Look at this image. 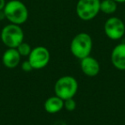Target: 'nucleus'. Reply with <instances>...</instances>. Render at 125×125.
<instances>
[{
  "instance_id": "5",
  "label": "nucleus",
  "mask_w": 125,
  "mask_h": 125,
  "mask_svg": "<svg viewBox=\"0 0 125 125\" xmlns=\"http://www.w3.org/2000/svg\"><path fill=\"white\" fill-rule=\"evenodd\" d=\"M75 11L81 20L91 21L100 11V0H78Z\"/></svg>"
},
{
  "instance_id": "14",
  "label": "nucleus",
  "mask_w": 125,
  "mask_h": 125,
  "mask_svg": "<svg viewBox=\"0 0 125 125\" xmlns=\"http://www.w3.org/2000/svg\"><path fill=\"white\" fill-rule=\"evenodd\" d=\"M63 108L67 110L68 111H73L76 108V102L75 100L71 98V99H67L63 100Z\"/></svg>"
},
{
  "instance_id": "9",
  "label": "nucleus",
  "mask_w": 125,
  "mask_h": 125,
  "mask_svg": "<svg viewBox=\"0 0 125 125\" xmlns=\"http://www.w3.org/2000/svg\"><path fill=\"white\" fill-rule=\"evenodd\" d=\"M81 69L86 75L90 77L96 76L100 71L99 62L91 56L84 57L81 60Z\"/></svg>"
},
{
  "instance_id": "11",
  "label": "nucleus",
  "mask_w": 125,
  "mask_h": 125,
  "mask_svg": "<svg viewBox=\"0 0 125 125\" xmlns=\"http://www.w3.org/2000/svg\"><path fill=\"white\" fill-rule=\"evenodd\" d=\"M44 108L45 111L50 114H55L62 111L63 108V100L57 97V95L52 96L45 100L44 104Z\"/></svg>"
},
{
  "instance_id": "18",
  "label": "nucleus",
  "mask_w": 125,
  "mask_h": 125,
  "mask_svg": "<svg viewBox=\"0 0 125 125\" xmlns=\"http://www.w3.org/2000/svg\"><path fill=\"white\" fill-rule=\"evenodd\" d=\"M114 1L117 3V4H123V3H125V0H114Z\"/></svg>"
},
{
  "instance_id": "1",
  "label": "nucleus",
  "mask_w": 125,
  "mask_h": 125,
  "mask_svg": "<svg viewBox=\"0 0 125 125\" xmlns=\"http://www.w3.org/2000/svg\"><path fill=\"white\" fill-rule=\"evenodd\" d=\"M4 12L5 18L10 23L22 25L28 19V10L20 0H10L6 3Z\"/></svg>"
},
{
  "instance_id": "3",
  "label": "nucleus",
  "mask_w": 125,
  "mask_h": 125,
  "mask_svg": "<svg viewBox=\"0 0 125 125\" xmlns=\"http://www.w3.org/2000/svg\"><path fill=\"white\" fill-rule=\"evenodd\" d=\"M78 91V82L75 77L71 75L62 76L56 82L54 86L55 95L65 100L74 98Z\"/></svg>"
},
{
  "instance_id": "6",
  "label": "nucleus",
  "mask_w": 125,
  "mask_h": 125,
  "mask_svg": "<svg viewBox=\"0 0 125 125\" xmlns=\"http://www.w3.org/2000/svg\"><path fill=\"white\" fill-rule=\"evenodd\" d=\"M50 52L44 46H37L32 49L28 56V61L33 70H41L46 67L50 62Z\"/></svg>"
},
{
  "instance_id": "10",
  "label": "nucleus",
  "mask_w": 125,
  "mask_h": 125,
  "mask_svg": "<svg viewBox=\"0 0 125 125\" xmlns=\"http://www.w3.org/2000/svg\"><path fill=\"white\" fill-rule=\"evenodd\" d=\"M21 57L16 48H8L3 54L2 62L6 68L15 69L20 64Z\"/></svg>"
},
{
  "instance_id": "7",
  "label": "nucleus",
  "mask_w": 125,
  "mask_h": 125,
  "mask_svg": "<svg viewBox=\"0 0 125 125\" xmlns=\"http://www.w3.org/2000/svg\"><path fill=\"white\" fill-rule=\"evenodd\" d=\"M104 31L105 35L112 40H120L125 34V24L120 18L110 17L104 22Z\"/></svg>"
},
{
  "instance_id": "2",
  "label": "nucleus",
  "mask_w": 125,
  "mask_h": 125,
  "mask_svg": "<svg viewBox=\"0 0 125 125\" xmlns=\"http://www.w3.org/2000/svg\"><path fill=\"white\" fill-rule=\"evenodd\" d=\"M93 49V40L87 33L76 34L70 43V52L74 57L82 60L84 57L90 56Z\"/></svg>"
},
{
  "instance_id": "8",
  "label": "nucleus",
  "mask_w": 125,
  "mask_h": 125,
  "mask_svg": "<svg viewBox=\"0 0 125 125\" xmlns=\"http://www.w3.org/2000/svg\"><path fill=\"white\" fill-rule=\"evenodd\" d=\"M113 66L119 70H125V43L118 44L113 48L111 54Z\"/></svg>"
},
{
  "instance_id": "13",
  "label": "nucleus",
  "mask_w": 125,
  "mask_h": 125,
  "mask_svg": "<svg viewBox=\"0 0 125 125\" xmlns=\"http://www.w3.org/2000/svg\"><path fill=\"white\" fill-rule=\"evenodd\" d=\"M16 50L18 51V52H19L21 57H28L32 51V48L28 43L23 41L22 43H21L16 47Z\"/></svg>"
},
{
  "instance_id": "12",
  "label": "nucleus",
  "mask_w": 125,
  "mask_h": 125,
  "mask_svg": "<svg viewBox=\"0 0 125 125\" xmlns=\"http://www.w3.org/2000/svg\"><path fill=\"white\" fill-rule=\"evenodd\" d=\"M117 10V3L114 0H103L100 1V11L106 15H112Z\"/></svg>"
},
{
  "instance_id": "16",
  "label": "nucleus",
  "mask_w": 125,
  "mask_h": 125,
  "mask_svg": "<svg viewBox=\"0 0 125 125\" xmlns=\"http://www.w3.org/2000/svg\"><path fill=\"white\" fill-rule=\"evenodd\" d=\"M5 4H6L5 0H0V10H3L4 9Z\"/></svg>"
},
{
  "instance_id": "15",
  "label": "nucleus",
  "mask_w": 125,
  "mask_h": 125,
  "mask_svg": "<svg viewBox=\"0 0 125 125\" xmlns=\"http://www.w3.org/2000/svg\"><path fill=\"white\" fill-rule=\"evenodd\" d=\"M21 69L24 72H30L33 70V67H32L31 63L29 62V61L27 60V61H24V62L21 63Z\"/></svg>"
},
{
  "instance_id": "4",
  "label": "nucleus",
  "mask_w": 125,
  "mask_h": 125,
  "mask_svg": "<svg viewBox=\"0 0 125 125\" xmlns=\"http://www.w3.org/2000/svg\"><path fill=\"white\" fill-rule=\"evenodd\" d=\"M0 37L6 47L16 48L24 40V33L20 25L10 23L3 28Z\"/></svg>"
},
{
  "instance_id": "17",
  "label": "nucleus",
  "mask_w": 125,
  "mask_h": 125,
  "mask_svg": "<svg viewBox=\"0 0 125 125\" xmlns=\"http://www.w3.org/2000/svg\"><path fill=\"white\" fill-rule=\"evenodd\" d=\"M4 19H6L5 18V15H4V10H0V21H2Z\"/></svg>"
}]
</instances>
